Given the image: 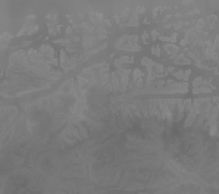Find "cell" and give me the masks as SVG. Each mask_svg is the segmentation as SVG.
I'll list each match as a JSON object with an SVG mask.
<instances>
[{
  "label": "cell",
  "mask_w": 219,
  "mask_h": 194,
  "mask_svg": "<svg viewBox=\"0 0 219 194\" xmlns=\"http://www.w3.org/2000/svg\"><path fill=\"white\" fill-rule=\"evenodd\" d=\"M6 47H8V44H0V53H3L6 50Z\"/></svg>",
  "instance_id": "cell-15"
},
{
  "label": "cell",
  "mask_w": 219,
  "mask_h": 194,
  "mask_svg": "<svg viewBox=\"0 0 219 194\" xmlns=\"http://www.w3.org/2000/svg\"><path fill=\"white\" fill-rule=\"evenodd\" d=\"M34 18L35 16H28V19H27V22H25V25H24V28L21 30V31L18 32V37H21V35H31V34H34V32L38 30V25L37 24H32L34 22Z\"/></svg>",
  "instance_id": "cell-1"
},
{
  "label": "cell",
  "mask_w": 219,
  "mask_h": 194,
  "mask_svg": "<svg viewBox=\"0 0 219 194\" xmlns=\"http://www.w3.org/2000/svg\"><path fill=\"white\" fill-rule=\"evenodd\" d=\"M205 28H206V22H205V21H199V22H197V28H194V30L205 31Z\"/></svg>",
  "instance_id": "cell-7"
},
{
  "label": "cell",
  "mask_w": 219,
  "mask_h": 194,
  "mask_svg": "<svg viewBox=\"0 0 219 194\" xmlns=\"http://www.w3.org/2000/svg\"><path fill=\"white\" fill-rule=\"evenodd\" d=\"M144 10H146V8H143V6H138L137 9H135V13H143V12H144Z\"/></svg>",
  "instance_id": "cell-14"
},
{
  "label": "cell",
  "mask_w": 219,
  "mask_h": 194,
  "mask_svg": "<svg viewBox=\"0 0 219 194\" xmlns=\"http://www.w3.org/2000/svg\"><path fill=\"white\" fill-rule=\"evenodd\" d=\"M155 68H156V72H157V74H162V72H163V66H162V65H157V63H155Z\"/></svg>",
  "instance_id": "cell-12"
},
{
  "label": "cell",
  "mask_w": 219,
  "mask_h": 194,
  "mask_svg": "<svg viewBox=\"0 0 219 194\" xmlns=\"http://www.w3.org/2000/svg\"><path fill=\"white\" fill-rule=\"evenodd\" d=\"M129 25H133V27H135V25H138V18H137V15H133L131 16V19H129Z\"/></svg>",
  "instance_id": "cell-8"
},
{
  "label": "cell",
  "mask_w": 219,
  "mask_h": 194,
  "mask_svg": "<svg viewBox=\"0 0 219 194\" xmlns=\"http://www.w3.org/2000/svg\"><path fill=\"white\" fill-rule=\"evenodd\" d=\"M193 84H194V88H197L199 85H201V84H203V80L199 77V78H196V80H194V82H193Z\"/></svg>",
  "instance_id": "cell-11"
},
{
  "label": "cell",
  "mask_w": 219,
  "mask_h": 194,
  "mask_svg": "<svg viewBox=\"0 0 219 194\" xmlns=\"http://www.w3.org/2000/svg\"><path fill=\"white\" fill-rule=\"evenodd\" d=\"M177 63H190V60L184 58V54H181V56H179V58L177 59Z\"/></svg>",
  "instance_id": "cell-10"
},
{
  "label": "cell",
  "mask_w": 219,
  "mask_h": 194,
  "mask_svg": "<svg viewBox=\"0 0 219 194\" xmlns=\"http://www.w3.org/2000/svg\"><path fill=\"white\" fill-rule=\"evenodd\" d=\"M159 91H162V93H187L188 85H187V82H181V84L169 85L168 88H163V90H159Z\"/></svg>",
  "instance_id": "cell-2"
},
{
  "label": "cell",
  "mask_w": 219,
  "mask_h": 194,
  "mask_svg": "<svg viewBox=\"0 0 219 194\" xmlns=\"http://www.w3.org/2000/svg\"><path fill=\"white\" fill-rule=\"evenodd\" d=\"M165 50L169 52V54H173V53H177L178 47H177V46H172V44H166V46H165Z\"/></svg>",
  "instance_id": "cell-6"
},
{
  "label": "cell",
  "mask_w": 219,
  "mask_h": 194,
  "mask_svg": "<svg viewBox=\"0 0 219 194\" xmlns=\"http://www.w3.org/2000/svg\"><path fill=\"white\" fill-rule=\"evenodd\" d=\"M188 75H190V69L188 71H179V72H175V75L173 77L175 78H178V80H184V81H187L188 80Z\"/></svg>",
  "instance_id": "cell-3"
},
{
  "label": "cell",
  "mask_w": 219,
  "mask_h": 194,
  "mask_svg": "<svg viewBox=\"0 0 219 194\" xmlns=\"http://www.w3.org/2000/svg\"><path fill=\"white\" fill-rule=\"evenodd\" d=\"M153 52H155L156 56H160V47L159 46H155V47H153Z\"/></svg>",
  "instance_id": "cell-13"
},
{
  "label": "cell",
  "mask_w": 219,
  "mask_h": 194,
  "mask_svg": "<svg viewBox=\"0 0 219 194\" xmlns=\"http://www.w3.org/2000/svg\"><path fill=\"white\" fill-rule=\"evenodd\" d=\"M128 62H133V58H121L118 60H115V65L121 66V63H128Z\"/></svg>",
  "instance_id": "cell-4"
},
{
  "label": "cell",
  "mask_w": 219,
  "mask_h": 194,
  "mask_svg": "<svg viewBox=\"0 0 219 194\" xmlns=\"http://www.w3.org/2000/svg\"><path fill=\"white\" fill-rule=\"evenodd\" d=\"M141 72H140V69H135L134 71V80H135V82H140V78H141Z\"/></svg>",
  "instance_id": "cell-9"
},
{
  "label": "cell",
  "mask_w": 219,
  "mask_h": 194,
  "mask_svg": "<svg viewBox=\"0 0 219 194\" xmlns=\"http://www.w3.org/2000/svg\"><path fill=\"white\" fill-rule=\"evenodd\" d=\"M147 40H149V35H147V34H143V41L147 43Z\"/></svg>",
  "instance_id": "cell-16"
},
{
  "label": "cell",
  "mask_w": 219,
  "mask_h": 194,
  "mask_svg": "<svg viewBox=\"0 0 219 194\" xmlns=\"http://www.w3.org/2000/svg\"><path fill=\"white\" fill-rule=\"evenodd\" d=\"M10 38H12V35H10L9 32H5L3 35L0 37V43H2V44H8V41H9Z\"/></svg>",
  "instance_id": "cell-5"
},
{
  "label": "cell",
  "mask_w": 219,
  "mask_h": 194,
  "mask_svg": "<svg viewBox=\"0 0 219 194\" xmlns=\"http://www.w3.org/2000/svg\"><path fill=\"white\" fill-rule=\"evenodd\" d=\"M157 35H159V32H157V31H153V32H151V37H153V38H156Z\"/></svg>",
  "instance_id": "cell-17"
}]
</instances>
